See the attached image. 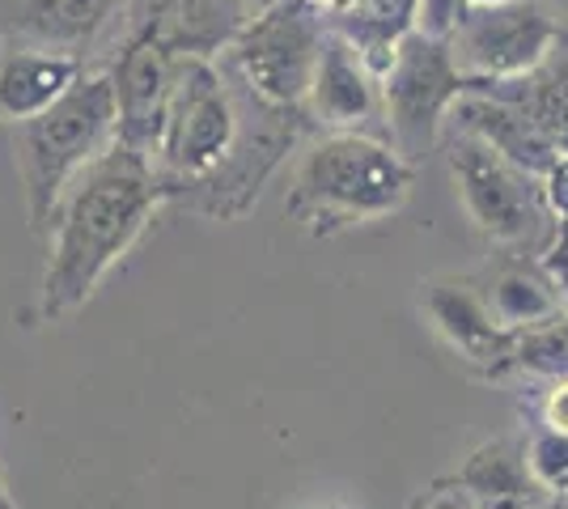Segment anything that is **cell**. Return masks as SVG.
I'll list each match as a JSON object with an SVG mask.
<instances>
[{
	"mask_svg": "<svg viewBox=\"0 0 568 509\" xmlns=\"http://www.w3.org/2000/svg\"><path fill=\"white\" fill-rule=\"evenodd\" d=\"M162 204H166V183L153 157L119 141L102 157H94L72 179L51 217L39 315L55 323L81 311L106 281V272L132 251Z\"/></svg>",
	"mask_w": 568,
	"mask_h": 509,
	"instance_id": "6da1fadb",
	"label": "cell"
},
{
	"mask_svg": "<svg viewBox=\"0 0 568 509\" xmlns=\"http://www.w3.org/2000/svg\"><path fill=\"white\" fill-rule=\"evenodd\" d=\"M416 183V166L378 132H323L297 157L288 217L314 238L395 217Z\"/></svg>",
	"mask_w": 568,
	"mask_h": 509,
	"instance_id": "7a4b0ae2",
	"label": "cell"
},
{
	"mask_svg": "<svg viewBox=\"0 0 568 509\" xmlns=\"http://www.w3.org/2000/svg\"><path fill=\"white\" fill-rule=\"evenodd\" d=\"M119 141V106L111 73H85L64 102L30 120L13 136V162L22 174L34 234H48L72 179Z\"/></svg>",
	"mask_w": 568,
	"mask_h": 509,
	"instance_id": "3957f363",
	"label": "cell"
},
{
	"mask_svg": "<svg viewBox=\"0 0 568 509\" xmlns=\"http://www.w3.org/2000/svg\"><path fill=\"white\" fill-rule=\"evenodd\" d=\"M255 102L260 98L242 90L216 60L183 64L174 98H170L162 141L153 153V166L166 183V204L179 187L200 183L234 153L237 141L246 136V123L255 115Z\"/></svg>",
	"mask_w": 568,
	"mask_h": 509,
	"instance_id": "277c9868",
	"label": "cell"
},
{
	"mask_svg": "<svg viewBox=\"0 0 568 509\" xmlns=\"http://www.w3.org/2000/svg\"><path fill=\"white\" fill-rule=\"evenodd\" d=\"M327 34L332 26L314 0H276L242 26V34L216 55V64L267 106L306 111Z\"/></svg>",
	"mask_w": 568,
	"mask_h": 509,
	"instance_id": "5b68a950",
	"label": "cell"
},
{
	"mask_svg": "<svg viewBox=\"0 0 568 509\" xmlns=\"http://www.w3.org/2000/svg\"><path fill=\"white\" fill-rule=\"evenodd\" d=\"M446 166L463 213L475 230L497 246H530L539 234H556V217L547 208L544 179L509 162L493 145L475 141L467 132H446Z\"/></svg>",
	"mask_w": 568,
	"mask_h": 509,
	"instance_id": "8992f818",
	"label": "cell"
},
{
	"mask_svg": "<svg viewBox=\"0 0 568 509\" xmlns=\"http://www.w3.org/2000/svg\"><path fill=\"white\" fill-rule=\"evenodd\" d=\"M382 85V132L416 166L446 136L454 102L471 90V81L454 64L446 39L412 30L395 48L390 69L378 77Z\"/></svg>",
	"mask_w": 568,
	"mask_h": 509,
	"instance_id": "52a82bcc",
	"label": "cell"
},
{
	"mask_svg": "<svg viewBox=\"0 0 568 509\" xmlns=\"http://www.w3.org/2000/svg\"><path fill=\"white\" fill-rule=\"evenodd\" d=\"M446 43L463 77L471 85H488L539 73L560 51L565 30L547 18L539 0H500L467 9Z\"/></svg>",
	"mask_w": 568,
	"mask_h": 509,
	"instance_id": "ba28073f",
	"label": "cell"
},
{
	"mask_svg": "<svg viewBox=\"0 0 568 509\" xmlns=\"http://www.w3.org/2000/svg\"><path fill=\"white\" fill-rule=\"evenodd\" d=\"M306 128H314L306 111H281V106L255 102V115L246 123V136L237 141L234 153L200 183L179 187L170 195V204L209 221H237L260 200L267 179L288 162V153L306 136Z\"/></svg>",
	"mask_w": 568,
	"mask_h": 509,
	"instance_id": "9c48e42d",
	"label": "cell"
},
{
	"mask_svg": "<svg viewBox=\"0 0 568 509\" xmlns=\"http://www.w3.org/2000/svg\"><path fill=\"white\" fill-rule=\"evenodd\" d=\"M187 60H179L174 51L153 34V26L141 22L119 48L115 64L106 69L115 81V106H119V145L136 149L144 157L158 153L162 128L179 73Z\"/></svg>",
	"mask_w": 568,
	"mask_h": 509,
	"instance_id": "30bf717a",
	"label": "cell"
},
{
	"mask_svg": "<svg viewBox=\"0 0 568 509\" xmlns=\"http://www.w3.org/2000/svg\"><path fill=\"white\" fill-rule=\"evenodd\" d=\"M420 311L428 327L458 353V362L471 365L479 378H509L514 374V344L518 336L505 332L475 276H433L420 285Z\"/></svg>",
	"mask_w": 568,
	"mask_h": 509,
	"instance_id": "8fae6325",
	"label": "cell"
},
{
	"mask_svg": "<svg viewBox=\"0 0 568 509\" xmlns=\"http://www.w3.org/2000/svg\"><path fill=\"white\" fill-rule=\"evenodd\" d=\"M306 120L318 132H374V123H382L378 73L335 30L327 34L318 73H314V85H310Z\"/></svg>",
	"mask_w": 568,
	"mask_h": 509,
	"instance_id": "7c38bea8",
	"label": "cell"
},
{
	"mask_svg": "<svg viewBox=\"0 0 568 509\" xmlns=\"http://www.w3.org/2000/svg\"><path fill=\"white\" fill-rule=\"evenodd\" d=\"M81 77H85V60L9 39L0 51V123L22 128L48 115L55 102H64L77 90Z\"/></svg>",
	"mask_w": 568,
	"mask_h": 509,
	"instance_id": "4fadbf2b",
	"label": "cell"
},
{
	"mask_svg": "<svg viewBox=\"0 0 568 509\" xmlns=\"http://www.w3.org/2000/svg\"><path fill=\"white\" fill-rule=\"evenodd\" d=\"M450 128L467 132L475 141L493 145L497 153H505L509 162H518L521 170L539 174L544 179L547 170L556 166V149L539 132V123L521 111L514 98L497 94V90H484V85H471L467 94L454 102L450 111Z\"/></svg>",
	"mask_w": 568,
	"mask_h": 509,
	"instance_id": "5bb4252c",
	"label": "cell"
},
{
	"mask_svg": "<svg viewBox=\"0 0 568 509\" xmlns=\"http://www.w3.org/2000/svg\"><path fill=\"white\" fill-rule=\"evenodd\" d=\"M123 13L128 0H26L9 39L85 60V51H94Z\"/></svg>",
	"mask_w": 568,
	"mask_h": 509,
	"instance_id": "9a60e30c",
	"label": "cell"
},
{
	"mask_svg": "<svg viewBox=\"0 0 568 509\" xmlns=\"http://www.w3.org/2000/svg\"><path fill=\"white\" fill-rule=\"evenodd\" d=\"M255 13L246 0H158L144 22L179 60H216Z\"/></svg>",
	"mask_w": 568,
	"mask_h": 509,
	"instance_id": "2e32d148",
	"label": "cell"
},
{
	"mask_svg": "<svg viewBox=\"0 0 568 509\" xmlns=\"http://www.w3.org/2000/svg\"><path fill=\"white\" fill-rule=\"evenodd\" d=\"M475 285L484 293L493 318L505 332H514V336L565 315V302H560V293L551 285V276L544 272V259L505 255V259L484 267L475 276Z\"/></svg>",
	"mask_w": 568,
	"mask_h": 509,
	"instance_id": "e0dca14e",
	"label": "cell"
},
{
	"mask_svg": "<svg viewBox=\"0 0 568 509\" xmlns=\"http://www.w3.org/2000/svg\"><path fill=\"white\" fill-rule=\"evenodd\" d=\"M458 480L479 509L547 506V497L539 492L530 467H526V437H493V441L475 446L458 467Z\"/></svg>",
	"mask_w": 568,
	"mask_h": 509,
	"instance_id": "ac0fdd59",
	"label": "cell"
},
{
	"mask_svg": "<svg viewBox=\"0 0 568 509\" xmlns=\"http://www.w3.org/2000/svg\"><path fill=\"white\" fill-rule=\"evenodd\" d=\"M416 18H420V0H361L353 13L327 26L344 34L361 51V60L382 77L395 60V48L416 30Z\"/></svg>",
	"mask_w": 568,
	"mask_h": 509,
	"instance_id": "d6986e66",
	"label": "cell"
},
{
	"mask_svg": "<svg viewBox=\"0 0 568 509\" xmlns=\"http://www.w3.org/2000/svg\"><path fill=\"white\" fill-rule=\"evenodd\" d=\"M484 90H497V94L514 98L530 120L539 123L551 149L568 153V55H551L539 73L518 77V81H488Z\"/></svg>",
	"mask_w": 568,
	"mask_h": 509,
	"instance_id": "ffe728a7",
	"label": "cell"
},
{
	"mask_svg": "<svg viewBox=\"0 0 568 509\" xmlns=\"http://www.w3.org/2000/svg\"><path fill=\"white\" fill-rule=\"evenodd\" d=\"M514 374L526 378H560L568 374V311L544 327L518 332L514 344Z\"/></svg>",
	"mask_w": 568,
	"mask_h": 509,
	"instance_id": "44dd1931",
	"label": "cell"
},
{
	"mask_svg": "<svg viewBox=\"0 0 568 509\" xmlns=\"http://www.w3.org/2000/svg\"><path fill=\"white\" fill-rule=\"evenodd\" d=\"M526 467H530V476L547 501L568 497V434L535 425L526 434Z\"/></svg>",
	"mask_w": 568,
	"mask_h": 509,
	"instance_id": "7402d4cb",
	"label": "cell"
},
{
	"mask_svg": "<svg viewBox=\"0 0 568 509\" xmlns=\"http://www.w3.org/2000/svg\"><path fill=\"white\" fill-rule=\"evenodd\" d=\"M407 509H479V506H475V497L463 488L458 476H446V480H433L428 488H420Z\"/></svg>",
	"mask_w": 568,
	"mask_h": 509,
	"instance_id": "603a6c76",
	"label": "cell"
},
{
	"mask_svg": "<svg viewBox=\"0 0 568 509\" xmlns=\"http://www.w3.org/2000/svg\"><path fill=\"white\" fill-rule=\"evenodd\" d=\"M463 13H467V0H420L416 30H420V34H433V39H450Z\"/></svg>",
	"mask_w": 568,
	"mask_h": 509,
	"instance_id": "cb8c5ba5",
	"label": "cell"
},
{
	"mask_svg": "<svg viewBox=\"0 0 568 509\" xmlns=\"http://www.w3.org/2000/svg\"><path fill=\"white\" fill-rule=\"evenodd\" d=\"M539 425L568 434V374H560V378H544V395H539Z\"/></svg>",
	"mask_w": 568,
	"mask_h": 509,
	"instance_id": "d4e9b609",
	"label": "cell"
},
{
	"mask_svg": "<svg viewBox=\"0 0 568 509\" xmlns=\"http://www.w3.org/2000/svg\"><path fill=\"white\" fill-rule=\"evenodd\" d=\"M539 259H544V272L551 276V285H556V293H560V302H565L568 311V225H556V234L539 251Z\"/></svg>",
	"mask_w": 568,
	"mask_h": 509,
	"instance_id": "484cf974",
	"label": "cell"
},
{
	"mask_svg": "<svg viewBox=\"0 0 568 509\" xmlns=\"http://www.w3.org/2000/svg\"><path fill=\"white\" fill-rule=\"evenodd\" d=\"M544 195H547V208L556 225H568V153L556 157V166L544 174Z\"/></svg>",
	"mask_w": 568,
	"mask_h": 509,
	"instance_id": "4316f807",
	"label": "cell"
},
{
	"mask_svg": "<svg viewBox=\"0 0 568 509\" xmlns=\"http://www.w3.org/2000/svg\"><path fill=\"white\" fill-rule=\"evenodd\" d=\"M0 509H13V497H9V488H4V476H0Z\"/></svg>",
	"mask_w": 568,
	"mask_h": 509,
	"instance_id": "83f0119b",
	"label": "cell"
},
{
	"mask_svg": "<svg viewBox=\"0 0 568 509\" xmlns=\"http://www.w3.org/2000/svg\"><path fill=\"white\" fill-rule=\"evenodd\" d=\"M547 509H568V497H556V501H547Z\"/></svg>",
	"mask_w": 568,
	"mask_h": 509,
	"instance_id": "f1b7e54d",
	"label": "cell"
},
{
	"mask_svg": "<svg viewBox=\"0 0 568 509\" xmlns=\"http://www.w3.org/2000/svg\"><path fill=\"white\" fill-rule=\"evenodd\" d=\"M251 9H267V4H276V0H246Z\"/></svg>",
	"mask_w": 568,
	"mask_h": 509,
	"instance_id": "f546056e",
	"label": "cell"
},
{
	"mask_svg": "<svg viewBox=\"0 0 568 509\" xmlns=\"http://www.w3.org/2000/svg\"><path fill=\"white\" fill-rule=\"evenodd\" d=\"M475 4H500V0H467V9H475Z\"/></svg>",
	"mask_w": 568,
	"mask_h": 509,
	"instance_id": "4dcf8cb0",
	"label": "cell"
},
{
	"mask_svg": "<svg viewBox=\"0 0 568 509\" xmlns=\"http://www.w3.org/2000/svg\"><path fill=\"white\" fill-rule=\"evenodd\" d=\"M306 509H348V506H306Z\"/></svg>",
	"mask_w": 568,
	"mask_h": 509,
	"instance_id": "1f68e13d",
	"label": "cell"
},
{
	"mask_svg": "<svg viewBox=\"0 0 568 509\" xmlns=\"http://www.w3.org/2000/svg\"><path fill=\"white\" fill-rule=\"evenodd\" d=\"M539 509H547V506H539Z\"/></svg>",
	"mask_w": 568,
	"mask_h": 509,
	"instance_id": "d6a6232c",
	"label": "cell"
}]
</instances>
